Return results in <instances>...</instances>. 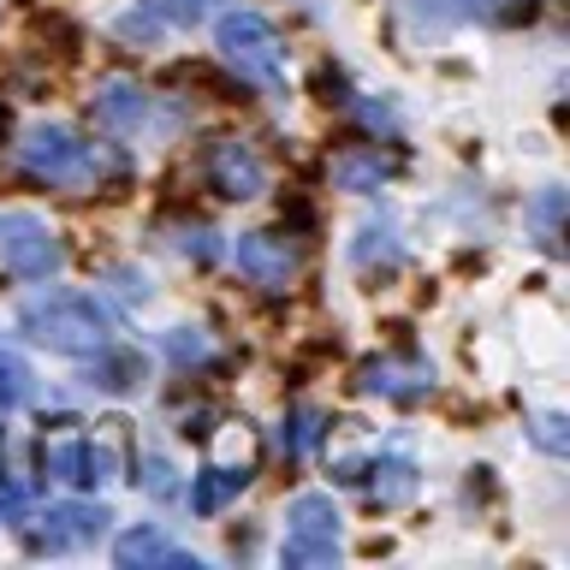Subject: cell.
Segmentation results:
<instances>
[{"mask_svg":"<svg viewBox=\"0 0 570 570\" xmlns=\"http://www.w3.org/2000/svg\"><path fill=\"white\" fill-rule=\"evenodd\" d=\"M18 167H24L36 185H53V190H101L107 178L125 173V160L114 149H96V142H83L78 131H66V125H30L24 142H18Z\"/></svg>","mask_w":570,"mask_h":570,"instance_id":"obj_1","label":"cell"},{"mask_svg":"<svg viewBox=\"0 0 570 570\" xmlns=\"http://www.w3.org/2000/svg\"><path fill=\"white\" fill-rule=\"evenodd\" d=\"M18 327H24L36 345L60 351V356H96L114 333V321L96 297H78V292H42L18 309Z\"/></svg>","mask_w":570,"mask_h":570,"instance_id":"obj_2","label":"cell"},{"mask_svg":"<svg viewBox=\"0 0 570 570\" xmlns=\"http://www.w3.org/2000/svg\"><path fill=\"white\" fill-rule=\"evenodd\" d=\"M214 48L226 53V66L244 83L267 89V96H285V42L262 12H226L214 24Z\"/></svg>","mask_w":570,"mask_h":570,"instance_id":"obj_3","label":"cell"},{"mask_svg":"<svg viewBox=\"0 0 570 570\" xmlns=\"http://www.w3.org/2000/svg\"><path fill=\"white\" fill-rule=\"evenodd\" d=\"M0 262L18 279H53L66 267V244L36 220V214H7L0 220Z\"/></svg>","mask_w":570,"mask_h":570,"instance_id":"obj_4","label":"cell"},{"mask_svg":"<svg viewBox=\"0 0 570 570\" xmlns=\"http://www.w3.org/2000/svg\"><path fill=\"white\" fill-rule=\"evenodd\" d=\"M356 392H368V399H392V404H416L434 392V363L416 351H386V356H368L363 368H356Z\"/></svg>","mask_w":570,"mask_h":570,"instance_id":"obj_5","label":"cell"},{"mask_svg":"<svg viewBox=\"0 0 570 570\" xmlns=\"http://www.w3.org/2000/svg\"><path fill=\"white\" fill-rule=\"evenodd\" d=\"M232 262H238V274L249 285L285 292V285L297 279V267H303V249L292 238H279V232H244V238L232 244Z\"/></svg>","mask_w":570,"mask_h":570,"instance_id":"obj_6","label":"cell"},{"mask_svg":"<svg viewBox=\"0 0 570 570\" xmlns=\"http://www.w3.org/2000/svg\"><path fill=\"white\" fill-rule=\"evenodd\" d=\"M107 523H114V517H107L101 505H48L42 517H36L30 523V552H71V547H96L101 534H107Z\"/></svg>","mask_w":570,"mask_h":570,"instance_id":"obj_7","label":"cell"},{"mask_svg":"<svg viewBox=\"0 0 570 570\" xmlns=\"http://www.w3.org/2000/svg\"><path fill=\"white\" fill-rule=\"evenodd\" d=\"M203 173L226 203H249V196L267 190V167L256 160V149H249L244 137H214L208 155H203Z\"/></svg>","mask_w":570,"mask_h":570,"instance_id":"obj_8","label":"cell"},{"mask_svg":"<svg viewBox=\"0 0 570 570\" xmlns=\"http://www.w3.org/2000/svg\"><path fill=\"white\" fill-rule=\"evenodd\" d=\"M114 564L119 570H203V559L196 552H185V547H173L160 529H125L119 541H114Z\"/></svg>","mask_w":570,"mask_h":570,"instance_id":"obj_9","label":"cell"},{"mask_svg":"<svg viewBox=\"0 0 570 570\" xmlns=\"http://www.w3.org/2000/svg\"><path fill=\"white\" fill-rule=\"evenodd\" d=\"M249 475H256V458H238V463H203L196 470V481H190V511L196 517H214V511H226L232 499H238L244 488H249Z\"/></svg>","mask_w":570,"mask_h":570,"instance_id":"obj_10","label":"cell"},{"mask_svg":"<svg viewBox=\"0 0 570 570\" xmlns=\"http://www.w3.org/2000/svg\"><path fill=\"white\" fill-rule=\"evenodd\" d=\"M96 119L107 125V131H137V125L149 119V96H142V83H131V78L96 83Z\"/></svg>","mask_w":570,"mask_h":570,"instance_id":"obj_11","label":"cell"},{"mask_svg":"<svg viewBox=\"0 0 570 570\" xmlns=\"http://www.w3.org/2000/svg\"><path fill=\"white\" fill-rule=\"evenodd\" d=\"M416 499V463L410 458H381L368 463V505L374 511H399Z\"/></svg>","mask_w":570,"mask_h":570,"instance_id":"obj_12","label":"cell"},{"mask_svg":"<svg viewBox=\"0 0 570 570\" xmlns=\"http://www.w3.org/2000/svg\"><path fill=\"white\" fill-rule=\"evenodd\" d=\"M42 470L66 488H96L89 481V440L78 434H60V440H42Z\"/></svg>","mask_w":570,"mask_h":570,"instance_id":"obj_13","label":"cell"},{"mask_svg":"<svg viewBox=\"0 0 570 570\" xmlns=\"http://www.w3.org/2000/svg\"><path fill=\"white\" fill-rule=\"evenodd\" d=\"M386 173H392V160L381 149H345V155H333V185L338 190H381Z\"/></svg>","mask_w":570,"mask_h":570,"instance_id":"obj_14","label":"cell"},{"mask_svg":"<svg viewBox=\"0 0 570 570\" xmlns=\"http://www.w3.org/2000/svg\"><path fill=\"white\" fill-rule=\"evenodd\" d=\"M285 523H292V534H303V541H338V511L327 493H297L292 511H285Z\"/></svg>","mask_w":570,"mask_h":570,"instance_id":"obj_15","label":"cell"},{"mask_svg":"<svg viewBox=\"0 0 570 570\" xmlns=\"http://www.w3.org/2000/svg\"><path fill=\"white\" fill-rule=\"evenodd\" d=\"M89 363V386H101V392H131L142 381V356L137 351H96V356H83Z\"/></svg>","mask_w":570,"mask_h":570,"instance_id":"obj_16","label":"cell"},{"mask_svg":"<svg viewBox=\"0 0 570 570\" xmlns=\"http://www.w3.org/2000/svg\"><path fill=\"white\" fill-rule=\"evenodd\" d=\"M529 226H534V238H541L547 256H559V249H564V190L559 185L541 190L529 203Z\"/></svg>","mask_w":570,"mask_h":570,"instance_id":"obj_17","label":"cell"},{"mask_svg":"<svg viewBox=\"0 0 570 570\" xmlns=\"http://www.w3.org/2000/svg\"><path fill=\"white\" fill-rule=\"evenodd\" d=\"M321 445V410L315 404H297V410H285V422H279V452L285 458H309Z\"/></svg>","mask_w":570,"mask_h":570,"instance_id":"obj_18","label":"cell"},{"mask_svg":"<svg viewBox=\"0 0 570 570\" xmlns=\"http://www.w3.org/2000/svg\"><path fill=\"white\" fill-rule=\"evenodd\" d=\"M399 262H404V249H399V238H392V226L386 220H368L363 238H356V267H363V274H374V267L392 274Z\"/></svg>","mask_w":570,"mask_h":570,"instance_id":"obj_19","label":"cell"},{"mask_svg":"<svg viewBox=\"0 0 570 570\" xmlns=\"http://www.w3.org/2000/svg\"><path fill=\"white\" fill-rule=\"evenodd\" d=\"M279 559H285V570H333L338 564V541H303V534H285Z\"/></svg>","mask_w":570,"mask_h":570,"instance_id":"obj_20","label":"cell"},{"mask_svg":"<svg viewBox=\"0 0 570 570\" xmlns=\"http://www.w3.org/2000/svg\"><path fill=\"white\" fill-rule=\"evenodd\" d=\"M30 381H36V374H30V363H24V356L0 345V410L24 404V399H30Z\"/></svg>","mask_w":570,"mask_h":570,"instance_id":"obj_21","label":"cell"},{"mask_svg":"<svg viewBox=\"0 0 570 570\" xmlns=\"http://www.w3.org/2000/svg\"><path fill=\"white\" fill-rule=\"evenodd\" d=\"M167 356H173L178 368H203V363H214V338L203 327H178L167 338Z\"/></svg>","mask_w":570,"mask_h":570,"instance_id":"obj_22","label":"cell"},{"mask_svg":"<svg viewBox=\"0 0 570 570\" xmlns=\"http://www.w3.org/2000/svg\"><path fill=\"white\" fill-rule=\"evenodd\" d=\"M196 267H208L214 256H220V232H208V226H178V238H173Z\"/></svg>","mask_w":570,"mask_h":570,"instance_id":"obj_23","label":"cell"},{"mask_svg":"<svg viewBox=\"0 0 570 570\" xmlns=\"http://www.w3.org/2000/svg\"><path fill=\"white\" fill-rule=\"evenodd\" d=\"M534 445H541V452H552V458H564L570 452V428H564V416H534Z\"/></svg>","mask_w":570,"mask_h":570,"instance_id":"obj_24","label":"cell"},{"mask_svg":"<svg viewBox=\"0 0 570 570\" xmlns=\"http://www.w3.org/2000/svg\"><path fill=\"white\" fill-rule=\"evenodd\" d=\"M142 12H155V18H167V24H196L208 7L203 0H142Z\"/></svg>","mask_w":570,"mask_h":570,"instance_id":"obj_25","label":"cell"},{"mask_svg":"<svg viewBox=\"0 0 570 570\" xmlns=\"http://www.w3.org/2000/svg\"><path fill=\"white\" fill-rule=\"evenodd\" d=\"M142 475H149V493L155 499H173V470H167V458H155V452H142Z\"/></svg>","mask_w":570,"mask_h":570,"instance_id":"obj_26","label":"cell"},{"mask_svg":"<svg viewBox=\"0 0 570 570\" xmlns=\"http://www.w3.org/2000/svg\"><path fill=\"white\" fill-rule=\"evenodd\" d=\"M0 523H24V493L0 475Z\"/></svg>","mask_w":570,"mask_h":570,"instance_id":"obj_27","label":"cell"}]
</instances>
